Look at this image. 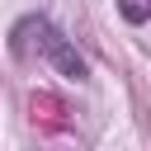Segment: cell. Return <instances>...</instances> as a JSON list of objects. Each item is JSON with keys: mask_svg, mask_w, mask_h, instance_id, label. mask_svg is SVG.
Here are the masks:
<instances>
[{"mask_svg": "<svg viewBox=\"0 0 151 151\" xmlns=\"http://www.w3.org/2000/svg\"><path fill=\"white\" fill-rule=\"evenodd\" d=\"M118 14L127 24H146L151 19V0H118Z\"/></svg>", "mask_w": 151, "mask_h": 151, "instance_id": "cell-2", "label": "cell"}, {"mask_svg": "<svg viewBox=\"0 0 151 151\" xmlns=\"http://www.w3.org/2000/svg\"><path fill=\"white\" fill-rule=\"evenodd\" d=\"M9 47H14V57L19 61H52L61 76H71V80H85V57L42 19V14H28V19H19L14 24V33H9Z\"/></svg>", "mask_w": 151, "mask_h": 151, "instance_id": "cell-1", "label": "cell"}]
</instances>
